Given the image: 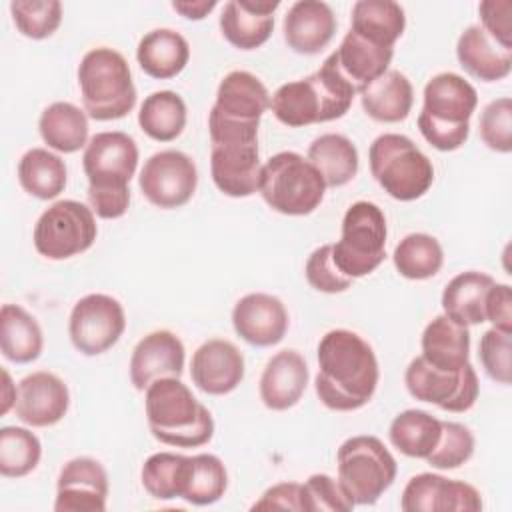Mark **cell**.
I'll return each mask as SVG.
<instances>
[{"label": "cell", "mask_w": 512, "mask_h": 512, "mask_svg": "<svg viewBox=\"0 0 512 512\" xmlns=\"http://www.w3.org/2000/svg\"><path fill=\"white\" fill-rule=\"evenodd\" d=\"M126 328L122 304L108 294H86L70 312L68 334L72 346L84 356H98L110 350Z\"/></svg>", "instance_id": "obj_13"}, {"label": "cell", "mask_w": 512, "mask_h": 512, "mask_svg": "<svg viewBox=\"0 0 512 512\" xmlns=\"http://www.w3.org/2000/svg\"><path fill=\"white\" fill-rule=\"evenodd\" d=\"M406 14L398 2L392 0H358L350 12V30L358 36L394 48L396 40L404 34Z\"/></svg>", "instance_id": "obj_32"}, {"label": "cell", "mask_w": 512, "mask_h": 512, "mask_svg": "<svg viewBox=\"0 0 512 512\" xmlns=\"http://www.w3.org/2000/svg\"><path fill=\"white\" fill-rule=\"evenodd\" d=\"M10 14L22 36L44 40L58 30L62 4L58 0H16L10 2Z\"/></svg>", "instance_id": "obj_43"}, {"label": "cell", "mask_w": 512, "mask_h": 512, "mask_svg": "<svg viewBox=\"0 0 512 512\" xmlns=\"http://www.w3.org/2000/svg\"><path fill=\"white\" fill-rule=\"evenodd\" d=\"M442 432V420L434 418L426 410H404L390 422V444L408 458H422L434 450Z\"/></svg>", "instance_id": "obj_37"}, {"label": "cell", "mask_w": 512, "mask_h": 512, "mask_svg": "<svg viewBox=\"0 0 512 512\" xmlns=\"http://www.w3.org/2000/svg\"><path fill=\"white\" fill-rule=\"evenodd\" d=\"M392 262L400 276L408 280H426L440 272L444 264V250L434 236L412 232L396 244Z\"/></svg>", "instance_id": "obj_40"}, {"label": "cell", "mask_w": 512, "mask_h": 512, "mask_svg": "<svg viewBox=\"0 0 512 512\" xmlns=\"http://www.w3.org/2000/svg\"><path fill=\"white\" fill-rule=\"evenodd\" d=\"M474 454V434L460 422L442 420V432L426 462L438 470H456Z\"/></svg>", "instance_id": "obj_44"}, {"label": "cell", "mask_w": 512, "mask_h": 512, "mask_svg": "<svg viewBox=\"0 0 512 512\" xmlns=\"http://www.w3.org/2000/svg\"><path fill=\"white\" fill-rule=\"evenodd\" d=\"M422 358L440 370H460L468 364L470 332L468 326L440 314L422 332Z\"/></svg>", "instance_id": "obj_28"}, {"label": "cell", "mask_w": 512, "mask_h": 512, "mask_svg": "<svg viewBox=\"0 0 512 512\" xmlns=\"http://www.w3.org/2000/svg\"><path fill=\"white\" fill-rule=\"evenodd\" d=\"M338 70L342 76L356 88L360 94L368 84H372L376 78H380L384 72H388L394 48L378 46L356 32L348 30L342 38L340 46L332 52Z\"/></svg>", "instance_id": "obj_26"}, {"label": "cell", "mask_w": 512, "mask_h": 512, "mask_svg": "<svg viewBox=\"0 0 512 512\" xmlns=\"http://www.w3.org/2000/svg\"><path fill=\"white\" fill-rule=\"evenodd\" d=\"M142 196L156 208L172 210L190 202L198 186L194 160L180 150L152 154L138 176Z\"/></svg>", "instance_id": "obj_14"}, {"label": "cell", "mask_w": 512, "mask_h": 512, "mask_svg": "<svg viewBox=\"0 0 512 512\" xmlns=\"http://www.w3.org/2000/svg\"><path fill=\"white\" fill-rule=\"evenodd\" d=\"M338 484L354 506H372L396 480V460L376 436L344 440L336 454Z\"/></svg>", "instance_id": "obj_9"}, {"label": "cell", "mask_w": 512, "mask_h": 512, "mask_svg": "<svg viewBox=\"0 0 512 512\" xmlns=\"http://www.w3.org/2000/svg\"><path fill=\"white\" fill-rule=\"evenodd\" d=\"M42 458V444L34 432L20 426L0 428V474L22 478L30 474Z\"/></svg>", "instance_id": "obj_41"}, {"label": "cell", "mask_w": 512, "mask_h": 512, "mask_svg": "<svg viewBox=\"0 0 512 512\" xmlns=\"http://www.w3.org/2000/svg\"><path fill=\"white\" fill-rule=\"evenodd\" d=\"M282 32L288 48L294 52L318 54L334 38L336 16L326 2L298 0L288 8Z\"/></svg>", "instance_id": "obj_24"}, {"label": "cell", "mask_w": 512, "mask_h": 512, "mask_svg": "<svg viewBox=\"0 0 512 512\" xmlns=\"http://www.w3.org/2000/svg\"><path fill=\"white\" fill-rule=\"evenodd\" d=\"M190 378L204 394H230L244 380V356L228 340H206L192 354Z\"/></svg>", "instance_id": "obj_20"}, {"label": "cell", "mask_w": 512, "mask_h": 512, "mask_svg": "<svg viewBox=\"0 0 512 512\" xmlns=\"http://www.w3.org/2000/svg\"><path fill=\"white\" fill-rule=\"evenodd\" d=\"M478 358L494 382L504 386L512 382V334L496 328L486 330L480 338Z\"/></svg>", "instance_id": "obj_46"}, {"label": "cell", "mask_w": 512, "mask_h": 512, "mask_svg": "<svg viewBox=\"0 0 512 512\" xmlns=\"http://www.w3.org/2000/svg\"><path fill=\"white\" fill-rule=\"evenodd\" d=\"M84 112L98 122L120 120L136 106V86L126 58L108 46L88 50L78 64Z\"/></svg>", "instance_id": "obj_6"}, {"label": "cell", "mask_w": 512, "mask_h": 512, "mask_svg": "<svg viewBox=\"0 0 512 512\" xmlns=\"http://www.w3.org/2000/svg\"><path fill=\"white\" fill-rule=\"evenodd\" d=\"M310 164L320 172L326 188L348 184L358 172V150L344 134H322L308 146Z\"/></svg>", "instance_id": "obj_35"}, {"label": "cell", "mask_w": 512, "mask_h": 512, "mask_svg": "<svg viewBox=\"0 0 512 512\" xmlns=\"http://www.w3.org/2000/svg\"><path fill=\"white\" fill-rule=\"evenodd\" d=\"M478 106L476 88L460 74L442 72L424 86V104L418 114V130L424 140L440 150L452 152L470 136V116Z\"/></svg>", "instance_id": "obj_5"}, {"label": "cell", "mask_w": 512, "mask_h": 512, "mask_svg": "<svg viewBox=\"0 0 512 512\" xmlns=\"http://www.w3.org/2000/svg\"><path fill=\"white\" fill-rule=\"evenodd\" d=\"M304 274L308 284L324 294H338L350 288L352 278L342 274L332 258V244L318 246L306 260Z\"/></svg>", "instance_id": "obj_48"}, {"label": "cell", "mask_w": 512, "mask_h": 512, "mask_svg": "<svg viewBox=\"0 0 512 512\" xmlns=\"http://www.w3.org/2000/svg\"><path fill=\"white\" fill-rule=\"evenodd\" d=\"M308 364L296 350L276 352L264 366L260 376V400L268 410H288L296 406L308 386Z\"/></svg>", "instance_id": "obj_22"}, {"label": "cell", "mask_w": 512, "mask_h": 512, "mask_svg": "<svg viewBox=\"0 0 512 512\" xmlns=\"http://www.w3.org/2000/svg\"><path fill=\"white\" fill-rule=\"evenodd\" d=\"M478 130L490 150L508 154L512 150V100L504 96L486 104L478 120Z\"/></svg>", "instance_id": "obj_45"}, {"label": "cell", "mask_w": 512, "mask_h": 512, "mask_svg": "<svg viewBox=\"0 0 512 512\" xmlns=\"http://www.w3.org/2000/svg\"><path fill=\"white\" fill-rule=\"evenodd\" d=\"M218 6L216 0H174L172 10H176L186 20H202Z\"/></svg>", "instance_id": "obj_52"}, {"label": "cell", "mask_w": 512, "mask_h": 512, "mask_svg": "<svg viewBox=\"0 0 512 512\" xmlns=\"http://www.w3.org/2000/svg\"><path fill=\"white\" fill-rule=\"evenodd\" d=\"M356 94L330 54L314 74L282 84L270 96V108L284 126L300 128L342 118Z\"/></svg>", "instance_id": "obj_3"}, {"label": "cell", "mask_w": 512, "mask_h": 512, "mask_svg": "<svg viewBox=\"0 0 512 512\" xmlns=\"http://www.w3.org/2000/svg\"><path fill=\"white\" fill-rule=\"evenodd\" d=\"M186 350L182 340L170 330H154L146 334L130 356V382L144 392L154 380L180 378L184 370Z\"/></svg>", "instance_id": "obj_21"}, {"label": "cell", "mask_w": 512, "mask_h": 512, "mask_svg": "<svg viewBox=\"0 0 512 512\" xmlns=\"http://www.w3.org/2000/svg\"><path fill=\"white\" fill-rule=\"evenodd\" d=\"M42 328L32 314L18 304H4L0 310V350L14 364L34 362L42 354Z\"/></svg>", "instance_id": "obj_33"}, {"label": "cell", "mask_w": 512, "mask_h": 512, "mask_svg": "<svg viewBox=\"0 0 512 512\" xmlns=\"http://www.w3.org/2000/svg\"><path fill=\"white\" fill-rule=\"evenodd\" d=\"M364 112L384 124L402 122L414 102V90L406 74L400 70H388L360 92Z\"/></svg>", "instance_id": "obj_30"}, {"label": "cell", "mask_w": 512, "mask_h": 512, "mask_svg": "<svg viewBox=\"0 0 512 512\" xmlns=\"http://www.w3.org/2000/svg\"><path fill=\"white\" fill-rule=\"evenodd\" d=\"M138 124L142 132L156 142L176 140L186 126V104L172 90H158L144 98Z\"/></svg>", "instance_id": "obj_38"}, {"label": "cell", "mask_w": 512, "mask_h": 512, "mask_svg": "<svg viewBox=\"0 0 512 512\" xmlns=\"http://www.w3.org/2000/svg\"><path fill=\"white\" fill-rule=\"evenodd\" d=\"M404 384L412 398L454 414L468 412L480 392L478 376L470 362L460 370H440L430 366L422 356H416L408 364Z\"/></svg>", "instance_id": "obj_12"}, {"label": "cell", "mask_w": 512, "mask_h": 512, "mask_svg": "<svg viewBox=\"0 0 512 512\" xmlns=\"http://www.w3.org/2000/svg\"><path fill=\"white\" fill-rule=\"evenodd\" d=\"M258 192L274 212L284 216H306L324 200L326 184L308 158L284 150L262 164Z\"/></svg>", "instance_id": "obj_8"}, {"label": "cell", "mask_w": 512, "mask_h": 512, "mask_svg": "<svg viewBox=\"0 0 512 512\" xmlns=\"http://www.w3.org/2000/svg\"><path fill=\"white\" fill-rule=\"evenodd\" d=\"M136 60L144 74L156 80H168L178 76L188 60V40L172 28H156L142 36L136 48Z\"/></svg>", "instance_id": "obj_29"}, {"label": "cell", "mask_w": 512, "mask_h": 512, "mask_svg": "<svg viewBox=\"0 0 512 512\" xmlns=\"http://www.w3.org/2000/svg\"><path fill=\"white\" fill-rule=\"evenodd\" d=\"M98 236L92 208L78 200H58L34 224L32 242L40 256L66 260L86 252Z\"/></svg>", "instance_id": "obj_11"}, {"label": "cell", "mask_w": 512, "mask_h": 512, "mask_svg": "<svg viewBox=\"0 0 512 512\" xmlns=\"http://www.w3.org/2000/svg\"><path fill=\"white\" fill-rule=\"evenodd\" d=\"M386 218L368 200L354 202L342 218V236L332 244V258L348 278L372 274L386 258Z\"/></svg>", "instance_id": "obj_10"}, {"label": "cell", "mask_w": 512, "mask_h": 512, "mask_svg": "<svg viewBox=\"0 0 512 512\" xmlns=\"http://www.w3.org/2000/svg\"><path fill=\"white\" fill-rule=\"evenodd\" d=\"M494 286L490 274L478 270H466L456 274L442 290V310L448 318L464 326H476L486 322L484 304L486 294Z\"/></svg>", "instance_id": "obj_31"}, {"label": "cell", "mask_w": 512, "mask_h": 512, "mask_svg": "<svg viewBox=\"0 0 512 512\" xmlns=\"http://www.w3.org/2000/svg\"><path fill=\"white\" fill-rule=\"evenodd\" d=\"M38 132L52 150L78 152L88 144V114L70 102H52L38 118Z\"/></svg>", "instance_id": "obj_34"}, {"label": "cell", "mask_w": 512, "mask_h": 512, "mask_svg": "<svg viewBox=\"0 0 512 512\" xmlns=\"http://www.w3.org/2000/svg\"><path fill=\"white\" fill-rule=\"evenodd\" d=\"M88 204L98 218L116 220L130 206V180L138 168V146L126 132L94 134L82 154Z\"/></svg>", "instance_id": "obj_2"}, {"label": "cell", "mask_w": 512, "mask_h": 512, "mask_svg": "<svg viewBox=\"0 0 512 512\" xmlns=\"http://www.w3.org/2000/svg\"><path fill=\"white\" fill-rule=\"evenodd\" d=\"M210 172L216 188L230 198H248L260 184L258 136L212 138Z\"/></svg>", "instance_id": "obj_15"}, {"label": "cell", "mask_w": 512, "mask_h": 512, "mask_svg": "<svg viewBox=\"0 0 512 512\" xmlns=\"http://www.w3.org/2000/svg\"><path fill=\"white\" fill-rule=\"evenodd\" d=\"M18 182L26 194L52 200L66 188V164L46 148H30L18 162Z\"/></svg>", "instance_id": "obj_36"}, {"label": "cell", "mask_w": 512, "mask_h": 512, "mask_svg": "<svg viewBox=\"0 0 512 512\" xmlns=\"http://www.w3.org/2000/svg\"><path fill=\"white\" fill-rule=\"evenodd\" d=\"M228 488V472L222 460L214 454L188 456L182 500L194 506H208L218 502Z\"/></svg>", "instance_id": "obj_39"}, {"label": "cell", "mask_w": 512, "mask_h": 512, "mask_svg": "<svg viewBox=\"0 0 512 512\" xmlns=\"http://www.w3.org/2000/svg\"><path fill=\"white\" fill-rule=\"evenodd\" d=\"M302 504L304 512H348L354 508V502L344 494L338 480L328 474H312L302 484Z\"/></svg>", "instance_id": "obj_47"}, {"label": "cell", "mask_w": 512, "mask_h": 512, "mask_svg": "<svg viewBox=\"0 0 512 512\" xmlns=\"http://www.w3.org/2000/svg\"><path fill=\"white\" fill-rule=\"evenodd\" d=\"M458 64L482 82H498L512 70V50L498 46L480 26H468L456 42Z\"/></svg>", "instance_id": "obj_27"}, {"label": "cell", "mask_w": 512, "mask_h": 512, "mask_svg": "<svg viewBox=\"0 0 512 512\" xmlns=\"http://www.w3.org/2000/svg\"><path fill=\"white\" fill-rule=\"evenodd\" d=\"M482 30L504 50H512V2L484 0L478 6Z\"/></svg>", "instance_id": "obj_49"}, {"label": "cell", "mask_w": 512, "mask_h": 512, "mask_svg": "<svg viewBox=\"0 0 512 512\" xmlns=\"http://www.w3.org/2000/svg\"><path fill=\"white\" fill-rule=\"evenodd\" d=\"M484 318L492 328L512 334V288L508 284H498L488 290L484 304Z\"/></svg>", "instance_id": "obj_50"}, {"label": "cell", "mask_w": 512, "mask_h": 512, "mask_svg": "<svg viewBox=\"0 0 512 512\" xmlns=\"http://www.w3.org/2000/svg\"><path fill=\"white\" fill-rule=\"evenodd\" d=\"M368 164L382 190L400 202L418 200L434 182L430 158L404 134L386 132L374 138Z\"/></svg>", "instance_id": "obj_7"}, {"label": "cell", "mask_w": 512, "mask_h": 512, "mask_svg": "<svg viewBox=\"0 0 512 512\" xmlns=\"http://www.w3.org/2000/svg\"><path fill=\"white\" fill-rule=\"evenodd\" d=\"M188 456L176 452H156L146 458L140 470L144 490L156 500H172L182 496Z\"/></svg>", "instance_id": "obj_42"}, {"label": "cell", "mask_w": 512, "mask_h": 512, "mask_svg": "<svg viewBox=\"0 0 512 512\" xmlns=\"http://www.w3.org/2000/svg\"><path fill=\"white\" fill-rule=\"evenodd\" d=\"M70 406V392L62 378L40 370L18 382L14 412L20 422L32 428H48L58 424Z\"/></svg>", "instance_id": "obj_18"}, {"label": "cell", "mask_w": 512, "mask_h": 512, "mask_svg": "<svg viewBox=\"0 0 512 512\" xmlns=\"http://www.w3.org/2000/svg\"><path fill=\"white\" fill-rule=\"evenodd\" d=\"M108 498V472L90 458L78 456L68 460L56 482V512H104Z\"/></svg>", "instance_id": "obj_17"}, {"label": "cell", "mask_w": 512, "mask_h": 512, "mask_svg": "<svg viewBox=\"0 0 512 512\" xmlns=\"http://www.w3.org/2000/svg\"><path fill=\"white\" fill-rule=\"evenodd\" d=\"M2 378H4V386H2V406H0V414H8V410L14 408V404H16L18 386L12 384L10 374H8L6 370H2Z\"/></svg>", "instance_id": "obj_53"}, {"label": "cell", "mask_w": 512, "mask_h": 512, "mask_svg": "<svg viewBox=\"0 0 512 512\" xmlns=\"http://www.w3.org/2000/svg\"><path fill=\"white\" fill-rule=\"evenodd\" d=\"M288 310L280 298L266 292H250L232 308V326L250 346L278 344L288 330Z\"/></svg>", "instance_id": "obj_19"}, {"label": "cell", "mask_w": 512, "mask_h": 512, "mask_svg": "<svg viewBox=\"0 0 512 512\" xmlns=\"http://www.w3.org/2000/svg\"><path fill=\"white\" fill-rule=\"evenodd\" d=\"M270 108V92L258 76L246 70L228 72L216 90V102L212 106L220 116L242 120V122H260L262 114Z\"/></svg>", "instance_id": "obj_25"}, {"label": "cell", "mask_w": 512, "mask_h": 512, "mask_svg": "<svg viewBox=\"0 0 512 512\" xmlns=\"http://www.w3.org/2000/svg\"><path fill=\"white\" fill-rule=\"evenodd\" d=\"M144 410L152 436L166 446L198 448L214 436L210 410L180 378L154 380L144 390Z\"/></svg>", "instance_id": "obj_4"}, {"label": "cell", "mask_w": 512, "mask_h": 512, "mask_svg": "<svg viewBox=\"0 0 512 512\" xmlns=\"http://www.w3.org/2000/svg\"><path fill=\"white\" fill-rule=\"evenodd\" d=\"M252 510H296L304 512L302 504V484L298 482H280L270 486L258 502L252 504Z\"/></svg>", "instance_id": "obj_51"}, {"label": "cell", "mask_w": 512, "mask_h": 512, "mask_svg": "<svg viewBox=\"0 0 512 512\" xmlns=\"http://www.w3.org/2000/svg\"><path fill=\"white\" fill-rule=\"evenodd\" d=\"M278 6V0H230L220 14V32L234 48L256 50L272 36Z\"/></svg>", "instance_id": "obj_23"}, {"label": "cell", "mask_w": 512, "mask_h": 512, "mask_svg": "<svg viewBox=\"0 0 512 512\" xmlns=\"http://www.w3.org/2000/svg\"><path fill=\"white\" fill-rule=\"evenodd\" d=\"M316 356L314 390L326 408L352 412L372 400L380 370L372 346L362 336L346 328L330 330L320 338Z\"/></svg>", "instance_id": "obj_1"}, {"label": "cell", "mask_w": 512, "mask_h": 512, "mask_svg": "<svg viewBox=\"0 0 512 512\" xmlns=\"http://www.w3.org/2000/svg\"><path fill=\"white\" fill-rule=\"evenodd\" d=\"M400 508L404 512H478L482 498L468 482L422 472L404 486Z\"/></svg>", "instance_id": "obj_16"}]
</instances>
